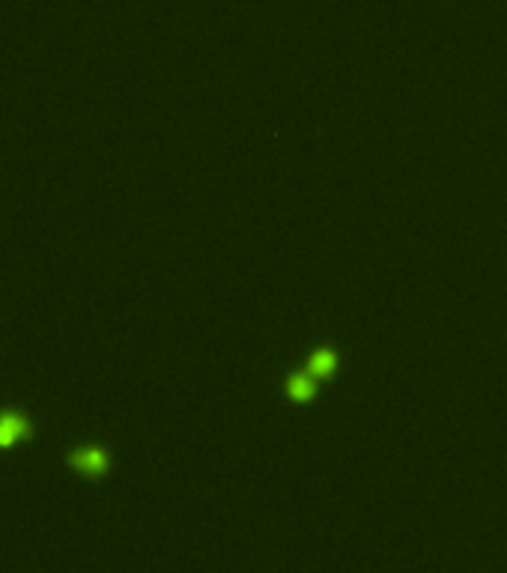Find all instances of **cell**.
Wrapping results in <instances>:
<instances>
[{"mask_svg": "<svg viewBox=\"0 0 507 573\" xmlns=\"http://www.w3.org/2000/svg\"><path fill=\"white\" fill-rule=\"evenodd\" d=\"M33 436V424L21 412H0V448H15Z\"/></svg>", "mask_w": 507, "mask_h": 573, "instance_id": "cell-2", "label": "cell"}, {"mask_svg": "<svg viewBox=\"0 0 507 573\" xmlns=\"http://www.w3.org/2000/svg\"><path fill=\"white\" fill-rule=\"evenodd\" d=\"M331 364H334L331 353H320V355H314V371H316V373H325V371H331Z\"/></svg>", "mask_w": 507, "mask_h": 573, "instance_id": "cell-4", "label": "cell"}, {"mask_svg": "<svg viewBox=\"0 0 507 573\" xmlns=\"http://www.w3.org/2000/svg\"><path fill=\"white\" fill-rule=\"evenodd\" d=\"M290 391H293V395H296L298 400H305V397L314 391V382H311V379H305V376H296V379L290 382Z\"/></svg>", "mask_w": 507, "mask_h": 573, "instance_id": "cell-3", "label": "cell"}, {"mask_svg": "<svg viewBox=\"0 0 507 573\" xmlns=\"http://www.w3.org/2000/svg\"><path fill=\"white\" fill-rule=\"evenodd\" d=\"M69 466L75 472L87 475V478H99L108 472V451L102 445H84V448H75L69 454Z\"/></svg>", "mask_w": 507, "mask_h": 573, "instance_id": "cell-1", "label": "cell"}]
</instances>
